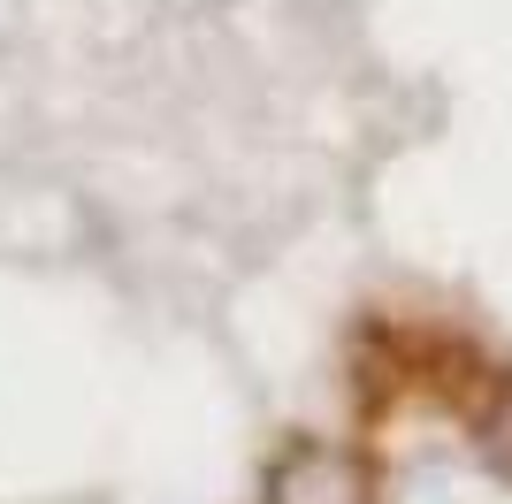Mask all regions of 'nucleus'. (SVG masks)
Segmentation results:
<instances>
[{
	"label": "nucleus",
	"instance_id": "f257e3e1",
	"mask_svg": "<svg viewBox=\"0 0 512 504\" xmlns=\"http://www.w3.org/2000/svg\"><path fill=\"white\" fill-rule=\"evenodd\" d=\"M260 504H367V466L337 443H291L268 466Z\"/></svg>",
	"mask_w": 512,
	"mask_h": 504
}]
</instances>
